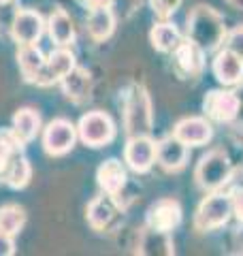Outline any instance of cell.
Instances as JSON below:
<instances>
[{
	"instance_id": "cell-1",
	"label": "cell",
	"mask_w": 243,
	"mask_h": 256,
	"mask_svg": "<svg viewBox=\"0 0 243 256\" xmlns=\"http://www.w3.org/2000/svg\"><path fill=\"white\" fill-rule=\"evenodd\" d=\"M186 32H188L190 41L196 43L202 52L218 50L226 38V26H224V20L220 18V13L205 4H198L190 11Z\"/></svg>"
},
{
	"instance_id": "cell-2",
	"label": "cell",
	"mask_w": 243,
	"mask_h": 256,
	"mask_svg": "<svg viewBox=\"0 0 243 256\" xmlns=\"http://www.w3.org/2000/svg\"><path fill=\"white\" fill-rule=\"evenodd\" d=\"M124 122L128 137L152 132V102L141 86H130L124 102Z\"/></svg>"
},
{
	"instance_id": "cell-3",
	"label": "cell",
	"mask_w": 243,
	"mask_h": 256,
	"mask_svg": "<svg viewBox=\"0 0 243 256\" xmlns=\"http://www.w3.org/2000/svg\"><path fill=\"white\" fill-rule=\"evenodd\" d=\"M232 175L230 158L224 150H212L200 158L196 166V182L202 190H218L222 188Z\"/></svg>"
},
{
	"instance_id": "cell-4",
	"label": "cell",
	"mask_w": 243,
	"mask_h": 256,
	"mask_svg": "<svg viewBox=\"0 0 243 256\" xmlns=\"http://www.w3.org/2000/svg\"><path fill=\"white\" fill-rule=\"evenodd\" d=\"M79 139L90 148H102L116 137V124L104 111H90L77 124Z\"/></svg>"
},
{
	"instance_id": "cell-5",
	"label": "cell",
	"mask_w": 243,
	"mask_h": 256,
	"mask_svg": "<svg viewBox=\"0 0 243 256\" xmlns=\"http://www.w3.org/2000/svg\"><path fill=\"white\" fill-rule=\"evenodd\" d=\"M232 214V205H230V196L226 194H212L198 205L196 210V224L198 230H212V228H220L222 224L228 222Z\"/></svg>"
},
{
	"instance_id": "cell-6",
	"label": "cell",
	"mask_w": 243,
	"mask_h": 256,
	"mask_svg": "<svg viewBox=\"0 0 243 256\" xmlns=\"http://www.w3.org/2000/svg\"><path fill=\"white\" fill-rule=\"evenodd\" d=\"M75 141H77V128L68 120L62 118L50 122L43 132V148L52 156H64L66 152L75 148Z\"/></svg>"
},
{
	"instance_id": "cell-7",
	"label": "cell",
	"mask_w": 243,
	"mask_h": 256,
	"mask_svg": "<svg viewBox=\"0 0 243 256\" xmlns=\"http://www.w3.org/2000/svg\"><path fill=\"white\" fill-rule=\"evenodd\" d=\"M124 160L136 173H145L152 169L156 162V143L150 139V134H139V137H130L124 150Z\"/></svg>"
},
{
	"instance_id": "cell-8",
	"label": "cell",
	"mask_w": 243,
	"mask_h": 256,
	"mask_svg": "<svg viewBox=\"0 0 243 256\" xmlns=\"http://www.w3.org/2000/svg\"><path fill=\"white\" fill-rule=\"evenodd\" d=\"M45 24L40 13L30 11V9H20L13 15V24H11V36L15 38L18 45H28V43H36L43 36Z\"/></svg>"
},
{
	"instance_id": "cell-9",
	"label": "cell",
	"mask_w": 243,
	"mask_h": 256,
	"mask_svg": "<svg viewBox=\"0 0 243 256\" xmlns=\"http://www.w3.org/2000/svg\"><path fill=\"white\" fill-rule=\"evenodd\" d=\"M75 66H77V62H75L72 52H68L66 47H58V50L52 52V56L45 60V66L40 68L34 84L36 86H52L56 82H62Z\"/></svg>"
},
{
	"instance_id": "cell-10",
	"label": "cell",
	"mask_w": 243,
	"mask_h": 256,
	"mask_svg": "<svg viewBox=\"0 0 243 256\" xmlns=\"http://www.w3.org/2000/svg\"><path fill=\"white\" fill-rule=\"evenodd\" d=\"M205 114L216 122H230L237 116V94L230 90H212L202 100Z\"/></svg>"
},
{
	"instance_id": "cell-11",
	"label": "cell",
	"mask_w": 243,
	"mask_h": 256,
	"mask_svg": "<svg viewBox=\"0 0 243 256\" xmlns=\"http://www.w3.org/2000/svg\"><path fill=\"white\" fill-rule=\"evenodd\" d=\"M182 222V207L175 198H162L156 205H152L148 212V228L171 233V230Z\"/></svg>"
},
{
	"instance_id": "cell-12",
	"label": "cell",
	"mask_w": 243,
	"mask_h": 256,
	"mask_svg": "<svg viewBox=\"0 0 243 256\" xmlns=\"http://www.w3.org/2000/svg\"><path fill=\"white\" fill-rule=\"evenodd\" d=\"M156 160L160 162L162 169L180 171L186 166V160H188V146L182 139H177L175 134L160 139L156 143Z\"/></svg>"
},
{
	"instance_id": "cell-13",
	"label": "cell",
	"mask_w": 243,
	"mask_h": 256,
	"mask_svg": "<svg viewBox=\"0 0 243 256\" xmlns=\"http://www.w3.org/2000/svg\"><path fill=\"white\" fill-rule=\"evenodd\" d=\"M173 134L177 139H182L186 146L198 148V146H205L212 139L214 130H212V124L205 118H186L182 122H177Z\"/></svg>"
},
{
	"instance_id": "cell-14",
	"label": "cell",
	"mask_w": 243,
	"mask_h": 256,
	"mask_svg": "<svg viewBox=\"0 0 243 256\" xmlns=\"http://www.w3.org/2000/svg\"><path fill=\"white\" fill-rule=\"evenodd\" d=\"M173 58H175V64L177 68H180V73L188 75V77H196L200 75L202 66H205V52L200 50L196 43H192L190 38L188 41H184L175 47L173 52Z\"/></svg>"
},
{
	"instance_id": "cell-15",
	"label": "cell",
	"mask_w": 243,
	"mask_h": 256,
	"mask_svg": "<svg viewBox=\"0 0 243 256\" xmlns=\"http://www.w3.org/2000/svg\"><path fill=\"white\" fill-rule=\"evenodd\" d=\"M214 75L224 86H237L243 82V60L230 50H224L214 60Z\"/></svg>"
},
{
	"instance_id": "cell-16",
	"label": "cell",
	"mask_w": 243,
	"mask_h": 256,
	"mask_svg": "<svg viewBox=\"0 0 243 256\" xmlns=\"http://www.w3.org/2000/svg\"><path fill=\"white\" fill-rule=\"evenodd\" d=\"M96 180H98V186L102 188V192H107L111 196H118L120 190L126 186V169L116 158L104 160L98 166V171H96Z\"/></svg>"
},
{
	"instance_id": "cell-17",
	"label": "cell",
	"mask_w": 243,
	"mask_h": 256,
	"mask_svg": "<svg viewBox=\"0 0 243 256\" xmlns=\"http://www.w3.org/2000/svg\"><path fill=\"white\" fill-rule=\"evenodd\" d=\"M47 30H50V36L56 45L66 47L75 41V28H72V20L66 15L64 9H54V13L50 15V22H47Z\"/></svg>"
},
{
	"instance_id": "cell-18",
	"label": "cell",
	"mask_w": 243,
	"mask_h": 256,
	"mask_svg": "<svg viewBox=\"0 0 243 256\" xmlns=\"http://www.w3.org/2000/svg\"><path fill=\"white\" fill-rule=\"evenodd\" d=\"M18 62H20L22 75L26 77V82H32V84H34V82H36V77H38V73H40V68L45 66V56H43V52H40L34 43L20 45Z\"/></svg>"
},
{
	"instance_id": "cell-19",
	"label": "cell",
	"mask_w": 243,
	"mask_h": 256,
	"mask_svg": "<svg viewBox=\"0 0 243 256\" xmlns=\"http://www.w3.org/2000/svg\"><path fill=\"white\" fill-rule=\"evenodd\" d=\"M113 216H116V203H113V196L107 194V192L96 196L94 201L88 205V222H90V226L96 230H102L113 220Z\"/></svg>"
},
{
	"instance_id": "cell-20",
	"label": "cell",
	"mask_w": 243,
	"mask_h": 256,
	"mask_svg": "<svg viewBox=\"0 0 243 256\" xmlns=\"http://www.w3.org/2000/svg\"><path fill=\"white\" fill-rule=\"evenodd\" d=\"M62 88H64V94H66L70 100H75V102L86 100L88 96H90V88H92L90 73L75 66L66 77L62 79Z\"/></svg>"
},
{
	"instance_id": "cell-21",
	"label": "cell",
	"mask_w": 243,
	"mask_h": 256,
	"mask_svg": "<svg viewBox=\"0 0 243 256\" xmlns=\"http://www.w3.org/2000/svg\"><path fill=\"white\" fill-rule=\"evenodd\" d=\"M13 130L24 143L32 141L40 130V116L30 107L20 109L18 114L13 116Z\"/></svg>"
},
{
	"instance_id": "cell-22",
	"label": "cell",
	"mask_w": 243,
	"mask_h": 256,
	"mask_svg": "<svg viewBox=\"0 0 243 256\" xmlns=\"http://www.w3.org/2000/svg\"><path fill=\"white\" fill-rule=\"evenodd\" d=\"M150 41L154 45V50L158 52H164V54H173L175 47L182 43V34L173 24H158L154 26L152 32H150Z\"/></svg>"
},
{
	"instance_id": "cell-23",
	"label": "cell",
	"mask_w": 243,
	"mask_h": 256,
	"mask_svg": "<svg viewBox=\"0 0 243 256\" xmlns=\"http://www.w3.org/2000/svg\"><path fill=\"white\" fill-rule=\"evenodd\" d=\"M24 150V141L15 134L13 128L9 130H0V180H4V173L9 169L11 160L22 154Z\"/></svg>"
},
{
	"instance_id": "cell-24",
	"label": "cell",
	"mask_w": 243,
	"mask_h": 256,
	"mask_svg": "<svg viewBox=\"0 0 243 256\" xmlns=\"http://www.w3.org/2000/svg\"><path fill=\"white\" fill-rule=\"evenodd\" d=\"M113 28H116V18H113L111 9H96L92 11L90 20H88V32L94 41H104L111 36Z\"/></svg>"
},
{
	"instance_id": "cell-25",
	"label": "cell",
	"mask_w": 243,
	"mask_h": 256,
	"mask_svg": "<svg viewBox=\"0 0 243 256\" xmlns=\"http://www.w3.org/2000/svg\"><path fill=\"white\" fill-rule=\"evenodd\" d=\"M30 178H32L30 162H28V160L24 158L22 154H18V156L11 160L9 169H6V173H4V182L9 184L11 188L22 190V188H26V186H28Z\"/></svg>"
},
{
	"instance_id": "cell-26",
	"label": "cell",
	"mask_w": 243,
	"mask_h": 256,
	"mask_svg": "<svg viewBox=\"0 0 243 256\" xmlns=\"http://www.w3.org/2000/svg\"><path fill=\"white\" fill-rule=\"evenodd\" d=\"M26 222V214L20 205H2L0 207V230L6 235H18L24 228Z\"/></svg>"
},
{
	"instance_id": "cell-27",
	"label": "cell",
	"mask_w": 243,
	"mask_h": 256,
	"mask_svg": "<svg viewBox=\"0 0 243 256\" xmlns=\"http://www.w3.org/2000/svg\"><path fill=\"white\" fill-rule=\"evenodd\" d=\"M180 4H182V0H152V2H150L154 15L160 18V20L171 18V15L180 9Z\"/></svg>"
},
{
	"instance_id": "cell-28",
	"label": "cell",
	"mask_w": 243,
	"mask_h": 256,
	"mask_svg": "<svg viewBox=\"0 0 243 256\" xmlns=\"http://www.w3.org/2000/svg\"><path fill=\"white\" fill-rule=\"evenodd\" d=\"M226 50H230L232 54H237L243 60V26L234 28L228 36H226Z\"/></svg>"
},
{
	"instance_id": "cell-29",
	"label": "cell",
	"mask_w": 243,
	"mask_h": 256,
	"mask_svg": "<svg viewBox=\"0 0 243 256\" xmlns=\"http://www.w3.org/2000/svg\"><path fill=\"white\" fill-rule=\"evenodd\" d=\"M230 205H232V214L243 222V188H234L230 192Z\"/></svg>"
},
{
	"instance_id": "cell-30",
	"label": "cell",
	"mask_w": 243,
	"mask_h": 256,
	"mask_svg": "<svg viewBox=\"0 0 243 256\" xmlns=\"http://www.w3.org/2000/svg\"><path fill=\"white\" fill-rule=\"evenodd\" d=\"M234 94H237V116H234V120H232V126L243 130V84L237 88Z\"/></svg>"
},
{
	"instance_id": "cell-31",
	"label": "cell",
	"mask_w": 243,
	"mask_h": 256,
	"mask_svg": "<svg viewBox=\"0 0 243 256\" xmlns=\"http://www.w3.org/2000/svg\"><path fill=\"white\" fill-rule=\"evenodd\" d=\"M13 252H15V244H13L11 235L0 230V256H11Z\"/></svg>"
},
{
	"instance_id": "cell-32",
	"label": "cell",
	"mask_w": 243,
	"mask_h": 256,
	"mask_svg": "<svg viewBox=\"0 0 243 256\" xmlns=\"http://www.w3.org/2000/svg\"><path fill=\"white\" fill-rule=\"evenodd\" d=\"M84 2L88 4V9H111V4H113V0H84Z\"/></svg>"
},
{
	"instance_id": "cell-33",
	"label": "cell",
	"mask_w": 243,
	"mask_h": 256,
	"mask_svg": "<svg viewBox=\"0 0 243 256\" xmlns=\"http://www.w3.org/2000/svg\"><path fill=\"white\" fill-rule=\"evenodd\" d=\"M232 242H234V248H237V252H243V222L239 224L237 228H234Z\"/></svg>"
},
{
	"instance_id": "cell-34",
	"label": "cell",
	"mask_w": 243,
	"mask_h": 256,
	"mask_svg": "<svg viewBox=\"0 0 243 256\" xmlns=\"http://www.w3.org/2000/svg\"><path fill=\"white\" fill-rule=\"evenodd\" d=\"M232 6H237V9H243V0H228Z\"/></svg>"
},
{
	"instance_id": "cell-35",
	"label": "cell",
	"mask_w": 243,
	"mask_h": 256,
	"mask_svg": "<svg viewBox=\"0 0 243 256\" xmlns=\"http://www.w3.org/2000/svg\"><path fill=\"white\" fill-rule=\"evenodd\" d=\"M6 2H11V0H0V4H6Z\"/></svg>"
}]
</instances>
